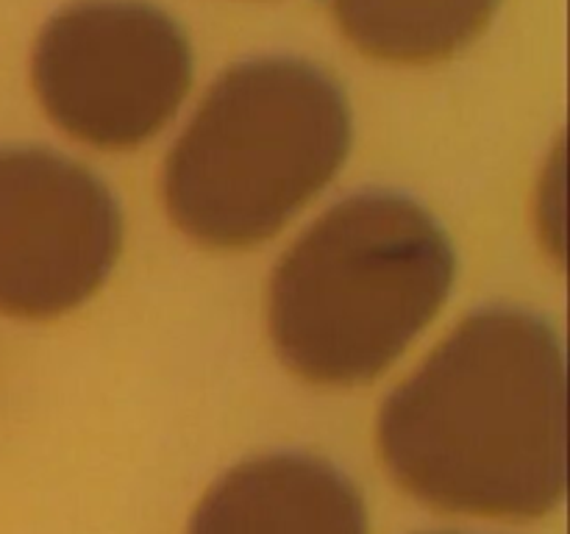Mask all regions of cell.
<instances>
[{"label": "cell", "mask_w": 570, "mask_h": 534, "mask_svg": "<svg viewBox=\"0 0 570 534\" xmlns=\"http://www.w3.org/2000/svg\"><path fill=\"white\" fill-rule=\"evenodd\" d=\"M379 456L443 515L534 521L566 495V362L515 309L462 320L379 415Z\"/></svg>", "instance_id": "1"}, {"label": "cell", "mask_w": 570, "mask_h": 534, "mask_svg": "<svg viewBox=\"0 0 570 534\" xmlns=\"http://www.w3.org/2000/svg\"><path fill=\"white\" fill-rule=\"evenodd\" d=\"M31 81L45 115L72 139L131 150L159 134L187 98L193 53L154 6L87 0L42 28Z\"/></svg>", "instance_id": "4"}, {"label": "cell", "mask_w": 570, "mask_h": 534, "mask_svg": "<svg viewBox=\"0 0 570 534\" xmlns=\"http://www.w3.org/2000/svg\"><path fill=\"white\" fill-rule=\"evenodd\" d=\"M348 148V103L326 72L245 61L209 89L167 156V215L204 248L248 250L337 176Z\"/></svg>", "instance_id": "3"}, {"label": "cell", "mask_w": 570, "mask_h": 534, "mask_svg": "<svg viewBox=\"0 0 570 534\" xmlns=\"http://www.w3.org/2000/svg\"><path fill=\"white\" fill-rule=\"evenodd\" d=\"M189 534H367V515L337 467L271 454L228 471L198 504Z\"/></svg>", "instance_id": "6"}, {"label": "cell", "mask_w": 570, "mask_h": 534, "mask_svg": "<svg viewBox=\"0 0 570 534\" xmlns=\"http://www.w3.org/2000/svg\"><path fill=\"white\" fill-rule=\"evenodd\" d=\"M451 284L454 250L429 211L399 195H356L278 259L267 326L306 384L360 387L434 320Z\"/></svg>", "instance_id": "2"}, {"label": "cell", "mask_w": 570, "mask_h": 534, "mask_svg": "<svg viewBox=\"0 0 570 534\" xmlns=\"http://www.w3.org/2000/svg\"><path fill=\"white\" fill-rule=\"evenodd\" d=\"M501 0H332L343 37L387 65H434L460 53Z\"/></svg>", "instance_id": "7"}, {"label": "cell", "mask_w": 570, "mask_h": 534, "mask_svg": "<svg viewBox=\"0 0 570 534\" xmlns=\"http://www.w3.org/2000/svg\"><path fill=\"white\" fill-rule=\"evenodd\" d=\"M122 248L109 189L42 148L0 150V312L61 317L92 298Z\"/></svg>", "instance_id": "5"}]
</instances>
